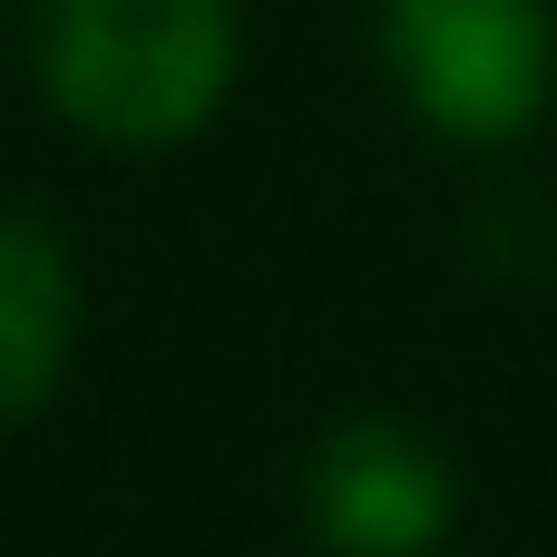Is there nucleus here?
Returning a JSON list of instances; mask_svg holds the SVG:
<instances>
[{"label": "nucleus", "instance_id": "1", "mask_svg": "<svg viewBox=\"0 0 557 557\" xmlns=\"http://www.w3.org/2000/svg\"><path fill=\"white\" fill-rule=\"evenodd\" d=\"M235 69L225 0H49V88L78 127L166 147L206 127Z\"/></svg>", "mask_w": 557, "mask_h": 557}, {"label": "nucleus", "instance_id": "2", "mask_svg": "<svg viewBox=\"0 0 557 557\" xmlns=\"http://www.w3.org/2000/svg\"><path fill=\"white\" fill-rule=\"evenodd\" d=\"M392 78L441 137H519L548 108L557 78V29L548 0H392L382 10Z\"/></svg>", "mask_w": 557, "mask_h": 557}, {"label": "nucleus", "instance_id": "3", "mask_svg": "<svg viewBox=\"0 0 557 557\" xmlns=\"http://www.w3.org/2000/svg\"><path fill=\"white\" fill-rule=\"evenodd\" d=\"M313 519L343 557H421L450 529V470L392 421H343L313 460Z\"/></svg>", "mask_w": 557, "mask_h": 557}, {"label": "nucleus", "instance_id": "4", "mask_svg": "<svg viewBox=\"0 0 557 557\" xmlns=\"http://www.w3.org/2000/svg\"><path fill=\"white\" fill-rule=\"evenodd\" d=\"M69 313H78V304H69L59 245H49L39 225L0 215V431L49 401V382H59V362H69Z\"/></svg>", "mask_w": 557, "mask_h": 557}]
</instances>
